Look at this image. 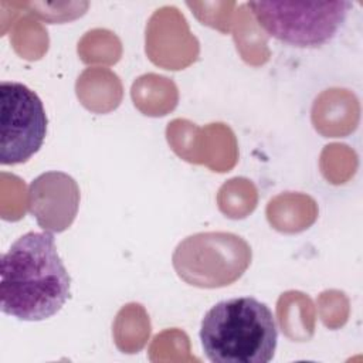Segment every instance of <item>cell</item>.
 <instances>
[{"label":"cell","instance_id":"277c9868","mask_svg":"<svg viewBox=\"0 0 363 363\" xmlns=\"http://www.w3.org/2000/svg\"><path fill=\"white\" fill-rule=\"evenodd\" d=\"M251 261V248L231 233H200L182 241L173 265L180 278L201 288L224 286L238 279Z\"/></svg>","mask_w":363,"mask_h":363},{"label":"cell","instance_id":"3957f363","mask_svg":"<svg viewBox=\"0 0 363 363\" xmlns=\"http://www.w3.org/2000/svg\"><path fill=\"white\" fill-rule=\"evenodd\" d=\"M258 26L271 37L301 48L330 41L345 21L350 1H250Z\"/></svg>","mask_w":363,"mask_h":363},{"label":"cell","instance_id":"6da1fadb","mask_svg":"<svg viewBox=\"0 0 363 363\" xmlns=\"http://www.w3.org/2000/svg\"><path fill=\"white\" fill-rule=\"evenodd\" d=\"M71 296V277L51 231H28L0 259V309L18 320L57 315Z\"/></svg>","mask_w":363,"mask_h":363},{"label":"cell","instance_id":"7a4b0ae2","mask_svg":"<svg viewBox=\"0 0 363 363\" xmlns=\"http://www.w3.org/2000/svg\"><path fill=\"white\" fill-rule=\"evenodd\" d=\"M200 340L213 363H268L278 343L272 311L252 296L221 301L201 320Z\"/></svg>","mask_w":363,"mask_h":363},{"label":"cell","instance_id":"5b68a950","mask_svg":"<svg viewBox=\"0 0 363 363\" xmlns=\"http://www.w3.org/2000/svg\"><path fill=\"white\" fill-rule=\"evenodd\" d=\"M48 119L43 101L21 82H0V163L14 166L44 143Z\"/></svg>","mask_w":363,"mask_h":363}]
</instances>
